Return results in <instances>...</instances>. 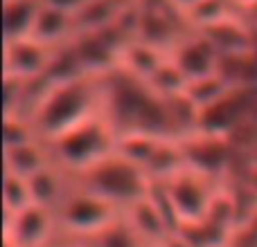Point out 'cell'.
<instances>
[{
	"label": "cell",
	"mask_w": 257,
	"mask_h": 247,
	"mask_svg": "<svg viewBox=\"0 0 257 247\" xmlns=\"http://www.w3.org/2000/svg\"><path fill=\"white\" fill-rule=\"evenodd\" d=\"M102 110L117 135L147 132L176 137L167 99L160 97L147 81L128 74L122 68L102 76Z\"/></svg>",
	"instance_id": "cell-1"
},
{
	"label": "cell",
	"mask_w": 257,
	"mask_h": 247,
	"mask_svg": "<svg viewBox=\"0 0 257 247\" xmlns=\"http://www.w3.org/2000/svg\"><path fill=\"white\" fill-rule=\"evenodd\" d=\"M102 110V76L79 74L66 81H48L39 90L30 122L43 142L63 135Z\"/></svg>",
	"instance_id": "cell-2"
},
{
	"label": "cell",
	"mask_w": 257,
	"mask_h": 247,
	"mask_svg": "<svg viewBox=\"0 0 257 247\" xmlns=\"http://www.w3.org/2000/svg\"><path fill=\"white\" fill-rule=\"evenodd\" d=\"M117 140H120L117 130L104 115V110H99L79 126L50 140L48 146L54 162L75 178L111 155L117 148Z\"/></svg>",
	"instance_id": "cell-3"
},
{
	"label": "cell",
	"mask_w": 257,
	"mask_h": 247,
	"mask_svg": "<svg viewBox=\"0 0 257 247\" xmlns=\"http://www.w3.org/2000/svg\"><path fill=\"white\" fill-rule=\"evenodd\" d=\"M75 180L122 212L142 200L151 189V178L147 176L145 168L117 148L90 168H86L84 173L75 176Z\"/></svg>",
	"instance_id": "cell-4"
},
{
	"label": "cell",
	"mask_w": 257,
	"mask_h": 247,
	"mask_svg": "<svg viewBox=\"0 0 257 247\" xmlns=\"http://www.w3.org/2000/svg\"><path fill=\"white\" fill-rule=\"evenodd\" d=\"M54 214H57L59 236L88 240L115 225L124 212L72 180L70 191Z\"/></svg>",
	"instance_id": "cell-5"
},
{
	"label": "cell",
	"mask_w": 257,
	"mask_h": 247,
	"mask_svg": "<svg viewBox=\"0 0 257 247\" xmlns=\"http://www.w3.org/2000/svg\"><path fill=\"white\" fill-rule=\"evenodd\" d=\"M160 184H163L165 194H167L169 204H172L174 214H176L178 227H181L185 222H194L205 218L221 182L185 166L178 173H174L172 178H167L165 182H160Z\"/></svg>",
	"instance_id": "cell-6"
},
{
	"label": "cell",
	"mask_w": 257,
	"mask_h": 247,
	"mask_svg": "<svg viewBox=\"0 0 257 247\" xmlns=\"http://www.w3.org/2000/svg\"><path fill=\"white\" fill-rule=\"evenodd\" d=\"M5 243L14 247H48L59 238L57 214L41 204H30L16 214H5Z\"/></svg>",
	"instance_id": "cell-7"
},
{
	"label": "cell",
	"mask_w": 257,
	"mask_h": 247,
	"mask_svg": "<svg viewBox=\"0 0 257 247\" xmlns=\"http://www.w3.org/2000/svg\"><path fill=\"white\" fill-rule=\"evenodd\" d=\"M57 50L59 48H50V45L41 43V40L32 38V36L5 40L3 74L18 76V79H27V81L45 79L50 68H52Z\"/></svg>",
	"instance_id": "cell-8"
},
{
	"label": "cell",
	"mask_w": 257,
	"mask_h": 247,
	"mask_svg": "<svg viewBox=\"0 0 257 247\" xmlns=\"http://www.w3.org/2000/svg\"><path fill=\"white\" fill-rule=\"evenodd\" d=\"M169 56L178 66V70L185 74L187 81L214 74L221 68V52L217 50V45L203 32L196 30H192L187 36H183Z\"/></svg>",
	"instance_id": "cell-9"
},
{
	"label": "cell",
	"mask_w": 257,
	"mask_h": 247,
	"mask_svg": "<svg viewBox=\"0 0 257 247\" xmlns=\"http://www.w3.org/2000/svg\"><path fill=\"white\" fill-rule=\"evenodd\" d=\"M75 178L61 168L57 162L48 164L45 168H41L39 173H34L32 178H27L32 191V200L41 207H48L52 212H57L59 204L63 202V198L68 196Z\"/></svg>",
	"instance_id": "cell-10"
},
{
	"label": "cell",
	"mask_w": 257,
	"mask_h": 247,
	"mask_svg": "<svg viewBox=\"0 0 257 247\" xmlns=\"http://www.w3.org/2000/svg\"><path fill=\"white\" fill-rule=\"evenodd\" d=\"M75 34H77L75 14L43 2L39 18L34 22V30H32V38L41 40V43L50 45V48H63V45H68L75 38Z\"/></svg>",
	"instance_id": "cell-11"
},
{
	"label": "cell",
	"mask_w": 257,
	"mask_h": 247,
	"mask_svg": "<svg viewBox=\"0 0 257 247\" xmlns=\"http://www.w3.org/2000/svg\"><path fill=\"white\" fill-rule=\"evenodd\" d=\"M167 58H169L167 52H163V50L154 48V45L145 43V40H140V38H131V40H126V45L122 48L120 68L124 72H128V74L147 81Z\"/></svg>",
	"instance_id": "cell-12"
},
{
	"label": "cell",
	"mask_w": 257,
	"mask_h": 247,
	"mask_svg": "<svg viewBox=\"0 0 257 247\" xmlns=\"http://www.w3.org/2000/svg\"><path fill=\"white\" fill-rule=\"evenodd\" d=\"M52 162L54 160L52 153H50V146L43 140L14 146V148H5V171L21 178H32L34 173H39L41 168H45Z\"/></svg>",
	"instance_id": "cell-13"
},
{
	"label": "cell",
	"mask_w": 257,
	"mask_h": 247,
	"mask_svg": "<svg viewBox=\"0 0 257 247\" xmlns=\"http://www.w3.org/2000/svg\"><path fill=\"white\" fill-rule=\"evenodd\" d=\"M41 7H43V0H3L5 40H16V38L32 36V30H34V22L39 18Z\"/></svg>",
	"instance_id": "cell-14"
},
{
	"label": "cell",
	"mask_w": 257,
	"mask_h": 247,
	"mask_svg": "<svg viewBox=\"0 0 257 247\" xmlns=\"http://www.w3.org/2000/svg\"><path fill=\"white\" fill-rule=\"evenodd\" d=\"M232 90H235V86H232L230 79L219 70V72H214V74L187 81L185 88H183V94H185L187 102L201 112L203 108L217 104L219 99H223L228 92H232Z\"/></svg>",
	"instance_id": "cell-15"
},
{
	"label": "cell",
	"mask_w": 257,
	"mask_h": 247,
	"mask_svg": "<svg viewBox=\"0 0 257 247\" xmlns=\"http://www.w3.org/2000/svg\"><path fill=\"white\" fill-rule=\"evenodd\" d=\"M178 234L187 240L192 247H221L230 243V232L219 227L210 218H201L194 222H185L178 227Z\"/></svg>",
	"instance_id": "cell-16"
},
{
	"label": "cell",
	"mask_w": 257,
	"mask_h": 247,
	"mask_svg": "<svg viewBox=\"0 0 257 247\" xmlns=\"http://www.w3.org/2000/svg\"><path fill=\"white\" fill-rule=\"evenodd\" d=\"M34 204L32 200V191H30V182L27 178L14 176V173L5 171L3 178V212L5 214H16L21 209Z\"/></svg>",
	"instance_id": "cell-17"
},
{
	"label": "cell",
	"mask_w": 257,
	"mask_h": 247,
	"mask_svg": "<svg viewBox=\"0 0 257 247\" xmlns=\"http://www.w3.org/2000/svg\"><path fill=\"white\" fill-rule=\"evenodd\" d=\"M147 84H149L151 88L160 94V97L169 99V97H176V94L183 92L187 79H185V74L178 70L176 63L172 61V56H169L167 61H165L163 66H160L158 70H156L154 74L147 79Z\"/></svg>",
	"instance_id": "cell-18"
},
{
	"label": "cell",
	"mask_w": 257,
	"mask_h": 247,
	"mask_svg": "<svg viewBox=\"0 0 257 247\" xmlns=\"http://www.w3.org/2000/svg\"><path fill=\"white\" fill-rule=\"evenodd\" d=\"M86 243L90 247H147L140 240V236L128 227V222L124 220V214H122V218L115 225H111L108 230H104L102 234L88 238Z\"/></svg>",
	"instance_id": "cell-19"
},
{
	"label": "cell",
	"mask_w": 257,
	"mask_h": 247,
	"mask_svg": "<svg viewBox=\"0 0 257 247\" xmlns=\"http://www.w3.org/2000/svg\"><path fill=\"white\" fill-rule=\"evenodd\" d=\"M3 140L5 148H14V146H23L30 142L41 140L36 132L34 124L30 122V117L23 115H5V128H3Z\"/></svg>",
	"instance_id": "cell-20"
},
{
	"label": "cell",
	"mask_w": 257,
	"mask_h": 247,
	"mask_svg": "<svg viewBox=\"0 0 257 247\" xmlns=\"http://www.w3.org/2000/svg\"><path fill=\"white\" fill-rule=\"evenodd\" d=\"M230 247H257V209L250 212L230 236Z\"/></svg>",
	"instance_id": "cell-21"
},
{
	"label": "cell",
	"mask_w": 257,
	"mask_h": 247,
	"mask_svg": "<svg viewBox=\"0 0 257 247\" xmlns=\"http://www.w3.org/2000/svg\"><path fill=\"white\" fill-rule=\"evenodd\" d=\"M43 2L54 4V7H59V9H66V12H70V14H77L79 9H84L90 0H43Z\"/></svg>",
	"instance_id": "cell-22"
},
{
	"label": "cell",
	"mask_w": 257,
	"mask_h": 247,
	"mask_svg": "<svg viewBox=\"0 0 257 247\" xmlns=\"http://www.w3.org/2000/svg\"><path fill=\"white\" fill-rule=\"evenodd\" d=\"M230 4L239 14H244L246 18L255 20V16H257V0H230Z\"/></svg>",
	"instance_id": "cell-23"
},
{
	"label": "cell",
	"mask_w": 257,
	"mask_h": 247,
	"mask_svg": "<svg viewBox=\"0 0 257 247\" xmlns=\"http://www.w3.org/2000/svg\"><path fill=\"white\" fill-rule=\"evenodd\" d=\"M167 2L172 4V7L176 9V12H181L183 16H187V14H190L194 7H199V4L203 2V0H167Z\"/></svg>",
	"instance_id": "cell-24"
},
{
	"label": "cell",
	"mask_w": 257,
	"mask_h": 247,
	"mask_svg": "<svg viewBox=\"0 0 257 247\" xmlns=\"http://www.w3.org/2000/svg\"><path fill=\"white\" fill-rule=\"evenodd\" d=\"M48 247H90L86 240H79V238H68V236H59L52 245Z\"/></svg>",
	"instance_id": "cell-25"
},
{
	"label": "cell",
	"mask_w": 257,
	"mask_h": 247,
	"mask_svg": "<svg viewBox=\"0 0 257 247\" xmlns=\"http://www.w3.org/2000/svg\"><path fill=\"white\" fill-rule=\"evenodd\" d=\"M160 247H192V245L187 243V240L183 238V236L178 234V232H174V234H169L167 238H165L163 243H160Z\"/></svg>",
	"instance_id": "cell-26"
},
{
	"label": "cell",
	"mask_w": 257,
	"mask_h": 247,
	"mask_svg": "<svg viewBox=\"0 0 257 247\" xmlns=\"http://www.w3.org/2000/svg\"><path fill=\"white\" fill-rule=\"evenodd\" d=\"M147 247H160V245H147Z\"/></svg>",
	"instance_id": "cell-27"
},
{
	"label": "cell",
	"mask_w": 257,
	"mask_h": 247,
	"mask_svg": "<svg viewBox=\"0 0 257 247\" xmlns=\"http://www.w3.org/2000/svg\"><path fill=\"white\" fill-rule=\"evenodd\" d=\"M5 247H14V245H7V243H5Z\"/></svg>",
	"instance_id": "cell-28"
},
{
	"label": "cell",
	"mask_w": 257,
	"mask_h": 247,
	"mask_svg": "<svg viewBox=\"0 0 257 247\" xmlns=\"http://www.w3.org/2000/svg\"><path fill=\"white\" fill-rule=\"evenodd\" d=\"M253 22H255V25H257V16H255V20H253Z\"/></svg>",
	"instance_id": "cell-29"
},
{
	"label": "cell",
	"mask_w": 257,
	"mask_h": 247,
	"mask_svg": "<svg viewBox=\"0 0 257 247\" xmlns=\"http://www.w3.org/2000/svg\"><path fill=\"white\" fill-rule=\"evenodd\" d=\"M221 247H230V245H221Z\"/></svg>",
	"instance_id": "cell-30"
}]
</instances>
